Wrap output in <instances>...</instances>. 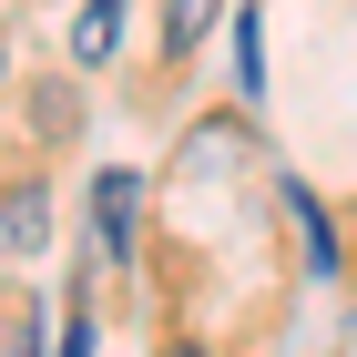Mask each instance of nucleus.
<instances>
[{
  "instance_id": "nucleus-1",
  "label": "nucleus",
  "mask_w": 357,
  "mask_h": 357,
  "mask_svg": "<svg viewBox=\"0 0 357 357\" xmlns=\"http://www.w3.org/2000/svg\"><path fill=\"white\" fill-rule=\"evenodd\" d=\"M92 225H102V255L123 266V255H133V225H143V184L133 174H102V184H92Z\"/></svg>"
},
{
  "instance_id": "nucleus-3",
  "label": "nucleus",
  "mask_w": 357,
  "mask_h": 357,
  "mask_svg": "<svg viewBox=\"0 0 357 357\" xmlns=\"http://www.w3.org/2000/svg\"><path fill=\"white\" fill-rule=\"evenodd\" d=\"M123 10H133V0H92L82 21H72V61H82V72H102V61L123 52Z\"/></svg>"
},
{
  "instance_id": "nucleus-2",
  "label": "nucleus",
  "mask_w": 357,
  "mask_h": 357,
  "mask_svg": "<svg viewBox=\"0 0 357 357\" xmlns=\"http://www.w3.org/2000/svg\"><path fill=\"white\" fill-rule=\"evenodd\" d=\"M41 245H52V204L31 184H10L0 194V255H41Z\"/></svg>"
},
{
  "instance_id": "nucleus-7",
  "label": "nucleus",
  "mask_w": 357,
  "mask_h": 357,
  "mask_svg": "<svg viewBox=\"0 0 357 357\" xmlns=\"http://www.w3.org/2000/svg\"><path fill=\"white\" fill-rule=\"evenodd\" d=\"M184 357H194V347H184Z\"/></svg>"
},
{
  "instance_id": "nucleus-4",
  "label": "nucleus",
  "mask_w": 357,
  "mask_h": 357,
  "mask_svg": "<svg viewBox=\"0 0 357 357\" xmlns=\"http://www.w3.org/2000/svg\"><path fill=\"white\" fill-rule=\"evenodd\" d=\"M215 10L225 0H164V52H194V41L215 31Z\"/></svg>"
},
{
  "instance_id": "nucleus-6",
  "label": "nucleus",
  "mask_w": 357,
  "mask_h": 357,
  "mask_svg": "<svg viewBox=\"0 0 357 357\" xmlns=\"http://www.w3.org/2000/svg\"><path fill=\"white\" fill-rule=\"evenodd\" d=\"M235 82H245V92L266 82V41H255V10H245V21H235Z\"/></svg>"
},
{
  "instance_id": "nucleus-5",
  "label": "nucleus",
  "mask_w": 357,
  "mask_h": 357,
  "mask_svg": "<svg viewBox=\"0 0 357 357\" xmlns=\"http://www.w3.org/2000/svg\"><path fill=\"white\" fill-rule=\"evenodd\" d=\"M296 235H306V266L337 275V235H327V204H317V194H296Z\"/></svg>"
}]
</instances>
